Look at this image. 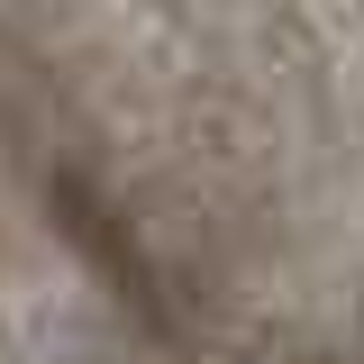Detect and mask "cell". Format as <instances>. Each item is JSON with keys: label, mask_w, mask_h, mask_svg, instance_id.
I'll return each mask as SVG.
<instances>
[]
</instances>
